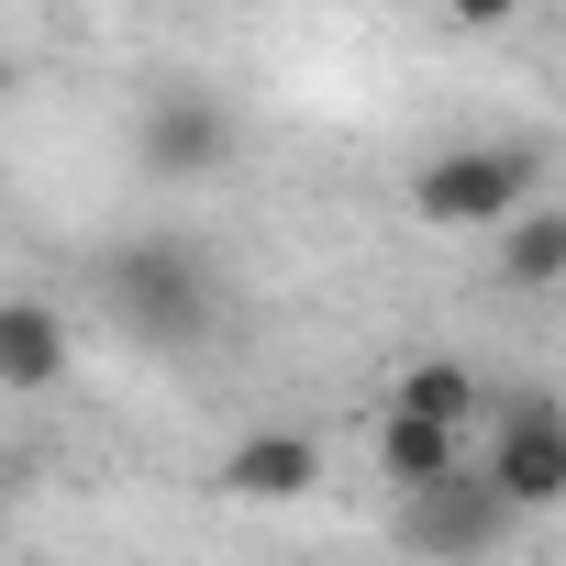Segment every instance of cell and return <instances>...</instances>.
Returning <instances> with one entry per match:
<instances>
[{
  "mask_svg": "<svg viewBox=\"0 0 566 566\" xmlns=\"http://www.w3.org/2000/svg\"><path fill=\"white\" fill-rule=\"evenodd\" d=\"M101 301H112V323L134 334V345H156V356H200L211 345V323H222V277H211V255H200V233H123L112 255H101Z\"/></svg>",
  "mask_w": 566,
  "mask_h": 566,
  "instance_id": "obj_1",
  "label": "cell"
},
{
  "mask_svg": "<svg viewBox=\"0 0 566 566\" xmlns=\"http://www.w3.org/2000/svg\"><path fill=\"white\" fill-rule=\"evenodd\" d=\"M533 189H544V156L533 145H444V156L411 167V211L433 233H500Z\"/></svg>",
  "mask_w": 566,
  "mask_h": 566,
  "instance_id": "obj_2",
  "label": "cell"
},
{
  "mask_svg": "<svg viewBox=\"0 0 566 566\" xmlns=\"http://www.w3.org/2000/svg\"><path fill=\"white\" fill-rule=\"evenodd\" d=\"M511 500L489 489V467H444V478H422V489H400V544L422 555V566H489L500 544H511Z\"/></svg>",
  "mask_w": 566,
  "mask_h": 566,
  "instance_id": "obj_3",
  "label": "cell"
},
{
  "mask_svg": "<svg viewBox=\"0 0 566 566\" xmlns=\"http://www.w3.org/2000/svg\"><path fill=\"white\" fill-rule=\"evenodd\" d=\"M489 489L533 522V511H555L566 500V400H544V389H522V400H500L489 411Z\"/></svg>",
  "mask_w": 566,
  "mask_h": 566,
  "instance_id": "obj_4",
  "label": "cell"
},
{
  "mask_svg": "<svg viewBox=\"0 0 566 566\" xmlns=\"http://www.w3.org/2000/svg\"><path fill=\"white\" fill-rule=\"evenodd\" d=\"M134 156H145L156 178H222V167H233V112H222L211 90H156V101L134 112Z\"/></svg>",
  "mask_w": 566,
  "mask_h": 566,
  "instance_id": "obj_5",
  "label": "cell"
},
{
  "mask_svg": "<svg viewBox=\"0 0 566 566\" xmlns=\"http://www.w3.org/2000/svg\"><path fill=\"white\" fill-rule=\"evenodd\" d=\"M222 489L255 500V511H301V500L323 489V444H312L301 422H266V433H244V444L222 455Z\"/></svg>",
  "mask_w": 566,
  "mask_h": 566,
  "instance_id": "obj_6",
  "label": "cell"
},
{
  "mask_svg": "<svg viewBox=\"0 0 566 566\" xmlns=\"http://www.w3.org/2000/svg\"><path fill=\"white\" fill-rule=\"evenodd\" d=\"M67 367H78L67 312L34 301V290H12V301H0V389H12V400H45V389H67Z\"/></svg>",
  "mask_w": 566,
  "mask_h": 566,
  "instance_id": "obj_7",
  "label": "cell"
},
{
  "mask_svg": "<svg viewBox=\"0 0 566 566\" xmlns=\"http://www.w3.org/2000/svg\"><path fill=\"white\" fill-rule=\"evenodd\" d=\"M500 277H511V290H555V277H566V211L555 200H522L500 222Z\"/></svg>",
  "mask_w": 566,
  "mask_h": 566,
  "instance_id": "obj_8",
  "label": "cell"
},
{
  "mask_svg": "<svg viewBox=\"0 0 566 566\" xmlns=\"http://www.w3.org/2000/svg\"><path fill=\"white\" fill-rule=\"evenodd\" d=\"M467 444L444 433V422H422V411H378V478H389V500L400 489H422V478H444Z\"/></svg>",
  "mask_w": 566,
  "mask_h": 566,
  "instance_id": "obj_9",
  "label": "cell"
},
{
  "mask_svg": "<svg viewBox=\"0 0 566 566\" xmlns=\"http://www.w3.org/2000/svg\"><path fill=\"white\" fill-rule=\"evenodd\" d=\"M389 411H422V422H444V433H467L478 411H489V389H478V367H455V356H422L400 389H389Z\"/></svg>",
  "mask_w": 566,
  "mask_h": 566,
  "instance_id": "obj_10",
  "label": "cell"
},
{
  "mask_svg": "<svg viewBox=\"0 0 566 566\" xmlns=\"http://www.w3.org/2000/svg\"><path fill=\"white\" fill-rule=\"evenodd\" d=\"M444 12H455V23H478V34H489V23H511V12H522V0H444Z\"/></svg>",
  "mask_w": 566,
  "mask_h": 566,
  "instance_id": "obj_11",
  "label": "cell"
},
{
  "mask_svg": "<svg viewBox=\"0 0 566 566\" xmlns=\"http://www.w3.org/2000/svg\"><path fill=\"white\" fill-rule=\"evenodd\" d=\"M0 522H12V511H0Z\"/></svg>",
  "mask_w": 566,
  "mask_h": 566,
  "instance_id": "obj_12",
  "label": "cell"
}]
</instances>
